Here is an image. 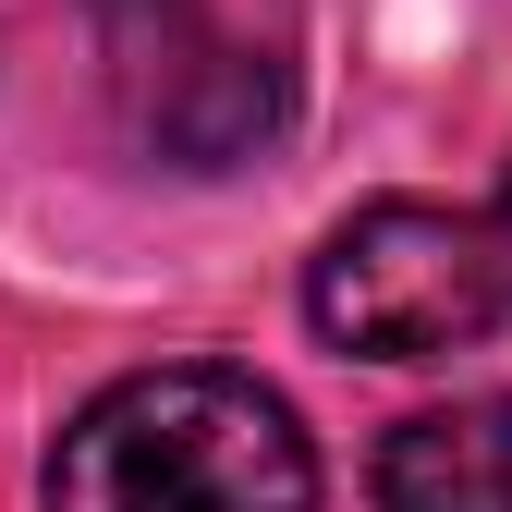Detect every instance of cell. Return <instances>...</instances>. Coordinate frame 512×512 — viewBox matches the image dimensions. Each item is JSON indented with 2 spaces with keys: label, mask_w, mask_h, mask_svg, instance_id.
Listing matches in <instances>:
<instances>
[{
  "label": "cell",
  "mask_w": 512,
  "mask_h": 512,
  "mask_svg": "<svg viewBox=\"0 0 512 512\" xmlns=\"http://www.w3.org/2000/svg\"><path fill=\"white\" fill-rule=\"evenodd\" d=\"M317 342H342L366 366H439L512 330V232L488 208H427V196H378L354 208L305 269Z\"/></svg>",
  "instance_id": "cell-3"
},
{
  "label": "cell",
  "mask_w": 512,
  "mask_h": 512,
  "mask_svg": "<svg viewBox=\"0 0 512 512\" xmlns=\"http://www.w3.org/2000/svg\"><path fill=\"white\" fill-rule=\"evenodd\" d=\"M488 220H500V232H512V183H500V208H488Z\"/></svg>",
  "instance_id": "cell-5"
},
{
  "label": "cell",
  "mask_w": 512,
  "mask_h": 512,
  "mask_svg": "<svg viewBox=\"0 0 512 512\" xmlns=\"http://www.w3.org/2000/svg\"><path fill=\"white\" fill-rule=\"evenodd\" d=\"M86 49L122 147L159 171H244L281 147L305 74L293 0H86Z\"/></svg>",
  "instance_id": "cell-2"
},
{
  "label": "cell",
  "mask_w": 512,
  "mask_h": 512,
  "mask_svg": "<svg viewBox=\"0 0 512 512\" xmlns=\"http://www.w3.org/2000/svg\"><path fill=\"white\" fill-rule=\"evenodd\" d=\"M49 512H317V452L269 378L147 366L61 427Z\"/></svg>",
  "instance_id": "cell-1"
},
{
  "label": "cell",
  "mask_w": 512,
  "mask_h": 512,
  "mask_svg": "<svg viewBox=\"0 0 512 512\" xmlns=\"http://www.w3.org/2000/svg\"><path fill=\"white\" fill-rule=\"evenodd\" d=\"M378 512H512V391H452L378 439Z\"/></svg>",
  "instance_id": "cell-4"
}]
</instances>
